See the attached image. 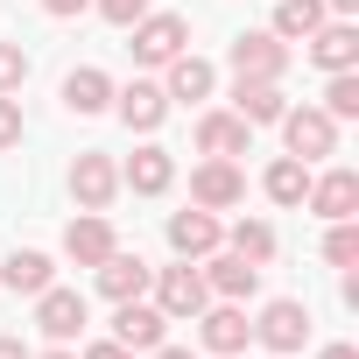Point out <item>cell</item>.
Returning a JSON list of instances; mask_svg holds the SVG:
<instances>
[{
    "label": "cell",
    "instance_id": "25",
    "mask_svg": "<svg viewBox=\"0 0 359 359\" xmlns=\"http://www.w3.org/2000/svg\"><path fill=\"white\" fill-rule=\"evenodd\" d=\"M261 191H268L275 205H303V191H310V162L275 155V162H268V176H261Z\"/></svg>",
    "mask_w": 359,
    "mask_h": 359
},
{
    "label": "cell",
    "instance_id": "10",
    "mask_svg": "<svg viewBox=\"0 0 359 359\" xmlns=\"http://www.w3.org/2000/svg\"><path fill=\"white\" fill-rule=\"evenodd\" d=\"M303 205H310L317 219H359V176H352V169H324V176H310Z\"/></svg>",
    "mask_w": 359,
    "mask_h": 359
},
{
    "label": "cell",
    "instance_id": "1",
    "mask_svg": "<svg viewBox=\"0 0 359 359\" xmlns=\"http://www.w3.org/2000/svg\"><path fill=\"white\" fill-rule=\"evenodd\" d=\"M226 64H233V78L282 85V71H289V43H282V36H268V29H247V36L226 50Z\"/></svg>",
    "mask_w": 359,
    "mask_h": 359
},
{
    "label": "cell",
    "instance_id": "4",
    "mask_svg": "<svg viewBox=\"0 0 359 359\" xmlns=\"http://www.w3.org/2000/svg\"><path fill=\"white\" fill-rule=\"evenodd\" d=\"M127 36H134V43H127V50H134V64H155V71H162L169 57H184L191 22H184V15H141Z\"/></svg>",
    "mask_w": 359,
    "mask_h": 359
},
{
    "label": "cell",
    "instance_id": "21",
    "mask_svg": "<svg viewBox=\"0 0 359 359\" xmlns=\"http://www.w3.org/2000/svg\"><path fill=\"white\" fill-rule=\"evenodd\" d=\"M254 148V127L240 113H205L198 120V155H247Z\"/></svg>",
    "mask_w": 359,
    "mask_h": 359
},
{
    "label": "cell",
    "instance_id": "24",
    "mask_svg": "<svg viewBox=\"0 0 359 359\" xmlns=\"http://www.w3.org/2000/svg\"><path fill=\"white\" fill-rule=\"evenodd\" d=\"M233 99H240L233 113H240L247 127H275V120L289 113V99H282V85H254V78H240V92H233Z\"/></svg>",
    "mask_w": 359,
    "mask_h": 359
},
{
    "label": "cell",
    "instance_id": "3",
    "mask_svg": "<svg viewBox=\"0 0 359 359\" xmlns=\"http://www.w3.org/2000/svg\"><path fill=\"white\" fill-rule=\"evenodd\" d=\"M275 127H282V141H289L296 162H324V155L338 148V120H331L324 106H296V113H282Z\"/></svg>",
    "mask_w": 359,
    "mask_h": 359
},
{
    "label": "cell",
    "instance_id": "34",
    "mask_svg": "<svg viewBox=\"0 0 359 359\" xmlns=\"http://www.w3.org/2000/svg\"><path fill=\"white\" fill-rule=\"evenodd\" d=\"M0 359H36V352H29L22 338H0Z\"/></svg>",
    "mask_w": 359,
    "mask_h": 359
},
{
    "label": "cell",
    "instance_id": "26",
    "mask_svg": "<svg viewBox=\"0 0 359 359\" xmlns=\"http://www.w3.org/2000/svg\"><path fill=\"white\" fill-rule=\"evenodd\" d=\"M233 254L254 261V268H268V261H275V226H268V219H240V226H233Z\"/></svg>",
    "mask_w": 359,
    "mask_h": 359
},
{
    "label": "cell",
    "instance_id": "23",
    "mask_svg": "<svg viewBox=\"0 0 359 359\" xmlns=\"http://www.w3.org/2000/svg\"><path fill=\"white\" fill-rule=\"evenodd\" d=\"M324 22H331L324 0H275V29H268V36H282V43H310Z\"/></svg>",
    "mask_w": 359,
    "mask_h": 359
},
{
    "label": "cell",
    "instance_id": "17",
    "mask_svg": "<svg viewBox=\"0 0 359 359\" xmlns=\"http://www.w3.org/2000/svg\"><path fill=\"white\" fill-rule=\"evenodd\" d=\"M219 240H226V233H219V219H212L205 205H191V212H176V219H169V247L184 254V261H205Z\"/></svg>",
    "mask_w": 359,
    "mask_h": 359
},
{
    "label": "cell",
    "instance_id": "39",
    "mask_svg": "<svg viewBox=\"0 0 359 359\" xmlns=\"http://www.w3.org/2000/svg\"><path fill=\"white\" fill-rule=\"evenodd\" d=\"M233 359H240V352H233Z\"/></svg>",
    "mask_w": 359,
    "mask_h": 359
},
{
    "label": "cell",
    "instance_id": "31",
    "mask_svg": "<svg viewBox=\"0 0 359 359\" xmlns=\"http://www.w3.org/2000/svg\"><path fill=\"white\" fill-rule=\"evenodd\" d=\"M22 141V106H15V92H0V148H15Z\"/></svg>",
    "mask_w": 359,
    "mask_h": 359
},
{
    "label": "cell",
    "instance_id": "32",
    "mask_svg": "<svg viewBox=\"0 0 359 359\" xmlns=\"http://www.w3.org/2000/svg\"><path fill=\"white\" fill-rule=\"evenodd\" d=\"M85 359H134L120 338H99V345H85Z\"/></svg>",
    "mask_w": 359,
    "mask_h": 359
},
{
    "label": "cell",
    "instance_id": "19",
    "mask_svg": "<svg viewBox=\"0 0 359 359\" xmlns=\"http://www.w3.org/2000/svg\"><path fill=\"white\" fill-rule=\"evenodd\" d=\"M64 106H71L78 120H92V113H106V106H113V78H106L99 64H78V71L64 78Z\"/></svg>",
    "mask_w": 359,
    "mask_h": 359
},
{
    "label": "cell",
    "instance_id": "20",
    "mask_svg": "<svg viewBox=\"0 0 359 359\" xmlns=\"http://www.w3.org/2000/svg\"><path fill=\"white\" fill-rule=\"evenodd\" d=\"M113 106H120V120H127L134 134H155V127H162V113H169L162 85H148V78H134L127 92H113Z\"/></svg>",
    "mask_w": 359,
    "mask_h": 359
},
{
    "label": "cell",
    "instance_id": "18",
    "mask_svg": "<svg viewBox=\"0 0 359 359\" xmlns=\"http://www.w3.org/2000/svg\"><path fill=\"white\" fill-rule=\"evenodd\" d=\"M310 64H317V71H352V64H359V29H352L345 15L324 22V29L310 36Z\"/></svg>",
    "mask_w": 359,
    "mask_h": 359
},
{
    "label": "cell",
    "instance_id": "9",
    "mask_svg": "<svg viewBox=\"0 0 359 359\" xmlns=\"http://www.w3.org/2000/svg\"><path fill=\"white\" fill-rule=\"evenodd\" d=\"M254 338H261L268 352H303V338H310V310H303L296 296H282V303H268V310H261Z\"/></svg>",
    "mask_w": 359,
    "mask_h": 359
},
{
    "label": "cell",
    "instance_id": "7",
    "mask_svg": "<svg viewBox=\"0 0 359 359\" xmlns=\"http://www.w3.org/2000/svg\"><path fill=\"white\" fill-rule=\"evenodd\" d=\"M71 198H78L85 212H106V205L120 198V162L99 155V148H85V155L71 162Z\"/></svg>",
    "mask_w": 359,
    "mask_h": 359
},
{
    "label": "cell",
    "instance_id": "29",
    "mask_svg": "<svg viewBox=\"0 0 359 359\" xmlns=\"http://www.w3.org/2000/svg\"><path fill=\"white\" fill-rule=\"evenodd\" d=\"M22 85H29V50L0 43V92H22Z\"/></svg>",
    "mask_w": 359,
    "mask_h": 359
},
{
    "label": "cell",
    "instance_id": "8",
    "mask_svg": "<svg viewBox=\"0 0 359 359\" xmlns=\"http://www.w3.org/2000/svg\"><path fill=\"white\" fill-rule=\"evenodd\" d=\"M36 331H43V338H57V345H71V338L85 331V296L50 282V289L36 296Z\"/></svg>",
    "mask_w": 359,
    "mask_h": 359
},
{
    "label": "cell",
    "instance_id": "22",
    "mask_svg": "<svg viewBox=\"0 0 359 359\" xmlns=\"http://www.w3.org/2000/svg\"><path fill=\"white\" fill-rule=\"evenodd\" d=\"M0 282H8L15 296H43V289L57 282V268H50V254H36V247H15L8 261H0Z\"/></svg>",
    "mask_w": 359,
    "mask_h": 359
},
{
    "label": "cell",
    "instance_id": "12",
    "mask_svg": "<svg viewBox=\"0 0 359 359\" xmlns=\"http://www.w3.org/2000/svg\"><path fill=\"white\" fill-rule=\"evenodd\" d=\"M113 338H120L127 352H155V345L169 338V317H162L155 303H141V296H134V303H120V310H113Z\"/></svg>",
    "mask_w": 359,
    "mask_h": 359
},
{
    "label": "cell",
    "instance_id": "28",
    "mask_svg": "<svg viewBox=\"0 0 359 359\" xmlns=\"http://www.w3.org/2000/svg\"><path fill=\"white\" fill-rule=\"evenodd\" d=\"M324 261H331V268H352V261H359V226H352V219H331V240H324Z\"/></svg>",
    "mask_w": 359,
    "mask_h": 359
},
{
    "label": "cell",
    "instance_id": "27",
    "mask_svg": "<svg viewBox=\"0 0 359 359\" xmlns=\"http://www.w3.org/2000/svg\"><path fill=\"white\" fill-rule=\"evenodd\" d=\"M324 113H331V120H359V78H352V71H331V85H324Z\"/></svg>",
    "mask_w": 359,
    "mask_h": 359
},
{
    "label": "cell",
    "instance_id": "11",
    "mask_svg": "<svg viewBox=\"0 0 359 359\" xmlns=\"http://www.w3.org/2000/svg\"><path fill=\"white\" fill-rule=\"evenodd\" d=\"M205 289H212L219 303H247V296L261 289V268L240 261V254H219V247H212V254H205Z\"/></svg>",
    "mask_w": 359,
    "mask_h": 359
},
{
    "label": "cell",
    "instance_id": "5",
    "mask_svg": "<svg viewBox=\"0 0 359 359\" xmlns=\"http://www.w3.org/2000/svg\"><path fill=\"white\" fill-rule=\"evenodd\" d=\"M240 198H247V176H240V162H233V155H205V162L191 169V205L226 212V205H240Z\"/></svg>",
    "mask_w": 359,
    "mask_h": 359
},
{
    "label": "cell",
    "instance_id": "35",
    "mask_svg": "<svg viewBox=\"0 0 359 359\" xmlns=\"http://www.w3.org/2000/svg\"><path fill=\"white\" fill-rule=\"evenodd\" d=\"M148 359H198V352H191V345H155Z\"/></svg>",
    "mask_w": 359,
    "mask_h": 359
},
{
    "label": "cell",
    "instance_id": "16",
    "mask_svg": "<svg viewBox=\"0 0 359 359\" xmlns=\"http://www.w3.org/2000/svg\"><path fill=\"white\" fill-rule=\"evenodd\" d=\"M162 71H169V78H162V99H184V106L212 99V85H219V71H212L205 57H191V50H184V57H169Z\"/></svg>",
    "mask_w": 359,
    "mask_h": 359
},
{
    "label": "cell",
    "instance_id": "33",
    "mask_svg": "<svg viewBox=\"0 0 359 359\" xmlns=\"http://www.w3.org/2000/svg\"><path fill=\"white\" fill-rule=\"evenodd\" d=\"M92 0H43V15H57V22H71V15H85Z\"/></svg>",
    "mask_w": 359,
    "mask_h": 359
},
{
    "label": "cell",
    "instance_id": "37",
    "mask_svg": "<svg viewBox=\"0 0 359 359\" xmlns=\"http://www.w3.org/2000/svg\"><path fill=\"white\" fill-rule=\"evenodd\" d=\"M324 8H331V15H352V8H359V0H324Z\"/></svg>",
    "mask_w": 359,
    "mask_h": 359
},
{
    "label": "cell",
    "instance_id": "15",
    "mask_svg": "<svg viewBox=\"0 0 359 359\" xmlns=\"http://www.w3.org/2000/svg\"><path fill=\"white\" fill-rule=\"evenodd\" d=\"M113 247H120V240H113L106 212H85V219H71V226H64V254H71L78 268H99V261H106Z\"/></svg>",
    "mask_w": 359,
    "mask_h": 359
},
{
    "label": "cell",
    "instance_id": "38",
    "mask_svg": "<svg viewBox=\"0 0 359 359\" xmlns=\"http://www.w3.org/2000/svg\"><path fill=\"white\" fill-rule=\"evenodd\" d=\"M43 359H78V352H64V345H57V352H43Z\"/></svg>",
    "mask_w": 359,
    "mask_h": 359
},
{
    "label": "cell",
    "instance_id": "6",
    "mask_svg": "<svg viewBox=\"0 0 359 359\" xmlns=\"http://www.w3.org/2000/svg\"><path fill=\"white\" fill-rule=\"evenodd\" d=\"M191 324H198L205 352H219V359L247 352V338H254V324H247V303H205V310H198Z\"/></svg>",
    "mask_w": 359,
    "mask_h": 359
},
{
    "label": "cell",
    "instance_id": "30",
    "mask_svg": "<svg viewBox=\"0 0 359 359\" xmlns=\"http://www.w3.org/2000/svg\"><path fill=\"white\" fill-rule=\"evenodd\" d=\"M92 8H99V15L113 22V29H134V22L148 15V0H92Z\"/></svg>",
    "mask_w": 359,
    "mask_h": 359
},
{
    "label": "cell",
    "instance_id": "2",
    "mask_svg": "<svg viewBox=\"0 0 359 359\" xmlns=\"http://www.w3.org/2000/svg\"><path fill=\"white\" fill-rule=\"evenodd\" d=\"M148 289H155V310H162L169 324H184V317H198V310L212 303L205 268H191V261H184V268H155V282H148Z\"/></svg>",
    "mask_w": 359,
    "mask_h": 359
},
{
    "label": "cell",
    "instance_id": "13",
    "mask_svg": "<svg viewBox=\"0 0 359 359\" xmlns=\"http://www.w3.org/2000/svg\"><path fill=\"white\" fill-rule=\"evenodd\" d=\"M148 282H155V268L141 261V254H106L99 261V296H113V303H134V296H148Z\"/></svg>",
    "mask_w": 359,
    "mask_h": 359
},
{
    "label": "cell",
    "instance_id": "14",
    "mask_svg": "<svg viewBox=\"0 0 359 359\" xmlns=\"http://www.w3.org/2000/svg\"><path fill=\"white\" fill-rule=\"evenodd\" d=\"M120 184H127L134 198H162V191L176 184L169 148H155V141H148V148H134V155H127V169H120Z\"/></svg>",
    "mask_w": 359,
    "mask_h": 359
},
{
    "label": "cell",
    "instance_id": "36",
    "mask_svg": "<svg viewBox=\"0 0 359 359\" xmlns=\"http://www.w3.org/2000/svg\"><path fill=\"white\" fill-rule=\"evenodd\" d=\"M317 359H359V352H352V345H324Z\"/></svg>",
    "mask_w": 359,
    "mask_h": 359
}]
</instances>
